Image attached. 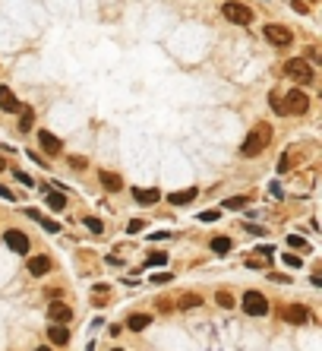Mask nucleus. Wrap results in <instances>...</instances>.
<instances>
[{
    "label": "nucleus",
    "instance_id": "nucleus-36",
    "mask_svg": "<svg viewBox=\"0 0 322 351\" xmlns=\"http://www.w3.org/2000/svg\"><path fill=\"white\" fill-rule=\"evenodd\" d=\"M114 351H123V348H114Z\"/></svg>",
    "mask_w": 322,
    "mask_h": 351
},
{
    "label": "nucleus",
    "instance_id": "nucleus-11",
    "mask_svg": "<svg viewBox=\"0 0 322 351\" xmlns=\"http://www.w3.org/2000/svg\"><path fill=\"white\" fill-rule=\"evenodd\" d=\"M98 177H101V187H104L108 193H117V190L123 187V180H120L117 174H114V171H101Z\"/></svg>",
    "mask_w": 322,
    "mask_h": 351
},
{
    "label": "nucleus",
    "instance_id": "nucleus-14",
    "mask_svg": "<svg viewBox=\"0 0 322 351\" xmlns=\"http://www.w3.org/2000/svg\"><path fill=\"white\" fill-rule=\"evenodd\" d=\"M51 269V260H48V256H32V260H29V272L32 275H45Z\"/></svg>",
    "mask_w": 322,
    "mask_h": 351
},
{
    "label": "nucleus",
    "instance_id": "nucleus-20",
    "mask_svg": "<svg viewBox=\"0 0 322 351\" xmlns=\"http://www.w3.org/2000/svg\"><path fill=\"white\" fill-rule=\"evenodd\" d=\"M212 250H215V253H227V250H231V237H215V241H212Z\"/></svg>",
    "mask_w": 322,
    "mask_h": 351
},
{
    "label": "nucleus",
    "instance_id": "nucleus-8",
    "mask_svg": "<svg viewBox=\"0 0 322 351\" xmlns=\"http://www.w3.org/2000/svg\"><path fill=\"white\" fill-rule=\"evenodd\" d=\"M38 142H41V149H45L48 155H60V152H63V142L57 139L54 133H48V130H41V133H38Z\"/></svg>",
    "mask_w": 322,
    "mask_h": 351
},
{
    "label": "nucleus",
    "instance_id": "nucleus-5",
    "mask_svg": "<svg viewBox=\"0 0 322 351\" xmlns=\"http://www.w3.org/2000/svg\"><path fill=\"white\" fill-rule=\"evenodd\" d=\"M221 13H224L231 23H237V26L253 23V10H250V7H243V4H237V0H227V4L221 7Z\"/></svg>",
    "mask_w": 322,
    "mask_h": 351
},
{
    "label": "nucleus",
    "instance_id": "nucleus-30",
    "mask_svg": "<svg viewBox=\"0 0 322 351\" xmlns=\"http://www.w3.org/2000/svg\"><path fill=\"white\" fill-rule=\"evenodd\" d=\"M288 168H291V152H288V155H284V158H281V164H278V171H281V174H284V171H288Z\"/></svg>",
    "mask_w": 322,
    "mask_h": 351
},
{
    "label": "nucleus",
    "instance_id": "nucleus-3",
    "mask_svg": "<svg viewBox=\"0 0 322 351\" xmlns=\"http://www.w3.org/2000/svg\"><path fill=\"white\" fill-rule=\"evenodd\" d=\"M281 111H284V114H307V111H310V98H307V92H300V89L288 92V95H284Z\"/></svg>",
    "mask_w": 322,
    "mask_h": 351
},
{
    "label": "nucleus",
    "instance_id": "nucleus-7",
    "mask_svg": "<svg viewBox=\"0 0 322 351\" xmlns=\"http://www.w3.org/2000/svg\"><path fill=\"white\" fill-rule=\"evenodd\" d=\"M4 241H7V247H10L13 253H29V237H26L23 231H7Z\"/></svg>",
    "mask_w": 322,
    "mask_h": 351
},
{
    "label": "nucleus",
    "instance_id": "nucleus-6",
    "mask_svg": "<svg viewBox=\"0 0 322 351\" xmlns=\"http://www.w3.org/2000/svg\"><path fill=\"white\" fill-rule=\"evenodd\" d=\"M265 38H269L272 45H278V48H288L294 42V35H291L288 26H265Z\"/></svg>",
    "mask_w": 322,
    "mask_h": 351
},
{
    "label": "nucleus",
    "instance_id": "nucleus-19",
    "mask_svg": "<svg viewBox=\"0 0 322 351\" xmlns=\"http://www.w3.org/2000/svg\"><path fill=\"white\" fill-rule=\"evenodd\" d=\"M284 317H288L291 323H303V320H307V307H288Z\"/></svg>",
    "mask_w": 322,
    "mask_h": 351
},
{
    "label": "nucleus",
    "instance_id": "nucleus-1",
    "mask_svg": "<svg viewBox=\"0 0 322 351\" xmlns=\"http://www.w3.org/2000/svg\"><path fill=\"white\" fill-rule=\"evenodd\" d=\"M269 142H272V127H269V123H256L253 130L246 133V139H243V146H240V155L256 158V155H262L265 149H269Z\"/></svg>",
    "mask_w": 322,
    "mask_h": 351
},
{
    "label": "nucleus",
    "instance_id": "nucleus-34",
    "mask_svg": "<svg viewBox=\"0 0 322 351\" xmlns=\"http://www.w3.org/2000/svg\"><path fill=\"white\" fill-rule=\"evenodd\" d=\"M0 196H4V199H13V193H10V190L4 187V183H0Z\"/></svg>",
    "mask_w": 322,
    "mask_h": 351
},
{
    "label": "nucleus",
    "instance_id": "nucleus-10",
    "mask_svg": "<svg viewBox=\"0 0 322 351\" xmlns=\"http://www.w3.org/2000/svg\"><path fill=\"white\" fill-rule=\"evenodd\" d=\"M0 108H4V111H10V114H16V111L23 108V101H19V98L13 95V92H10L7 86H0Z\"/></svg>",
    "mask_w": 322,
    "mask_h": 351
},
{
    "label": "nucleus",
    "instance_id": "nucleus-24",
    "mask_svg": "<svg viewBox=\"0 0 322 351\" xmlns=\"http://www.w3.org/2000/svg\"><path fill=\"white\" fill-rule=\"evenodd\" d=\"M284 263H288L291 269H300L303 266V260H300V256H294V253H284Z\"/></svg>",
    "mask_w": 322,
    "mask_h": 351
},
{
    "label": "nucleus",
    "instance_id": "nucleus-9",
    "mask_svg": "<svg viewBox=\"0 0 322 351\" xmlns=\"http://www.w3.org/2000/svg\"><path fill=\"white\" fill-rule=\"evenodd\" d=\"M48 317H51L54 323H70L73 310H70V304H63V301H54V304L48 307Z\"/></svg>",
    "mask_w": 322,
    "mask_h": 351
},
{
    "label": "nucleus",
    "instance_id": "nucleus-28",
    "mask_svg": "<svg viewBox=\"0 0 322 351\" xmlns=\"http://www.w3.org/2000/svg\"><path fill=\"white\" fill-rule=\"evenodd\" d=\"M142 228H145V225H142V221H139V218H133V221H130V228H126V231H130V234H139V231H142Z\"/></svg>",
    "mask_w": 322,
    "mask_h": 351
},
{
    "label": "nucleus",
    "instance_id": "nucleus-29",
    "mask_svg": "<svg viewBox=\"0 0 322 351\" xmlns=\"http://www.w3.org/2000/svg\"><path fill=\"white\" fill-rule=\"evenodd\" d=\"M152 282H155V285H164V282H170V275H167V272H155V275H152Z\"/></svg>",
    "mask_w": 322,
    "mask_h": 351
},
{
    "label": "nucleus",
    "instance_id": "nucleus-2",
    "mask_svg": "<svg viewBox=\"0 0 322 351\" xmlns=\"http://www.w3.org/2000/svg\"><path fill=\"white\" fill-rule=\"evenodd\" d=\"M284 76H291L294 82H300V86H307V82H313V67H310L307 60H300V57H294V60H288V64H284Z\"/></svg>",
    "mask_w": 322,
    "mask_h": 351
},
{
    "label": "nucleus",
    "instance_id": "nucleus-33",
    "mask_svg": "<svg viewBox=\"0 0 322 351\" xmlns=\"http://www.w3.org/2000/svg\"><path fill=\"white\" fill-rule=\"evenodd\" d=\"M199 218H202V221H215V218H218V212H215V209H212V212H202Z\"/></svg>",
    "mask_w": 322,
    "mask_h": 351
},
{
    "label": "nucleus",
    "instance_id": "nucleus-22",
    "mask_svg": "<svg viewBox=\"0 0 322 351\" xmlns=\"http://www.w3.org/2000/svg\"><path fill=\"white\" fill-rule=\"evenodd\" d=\"M164 263H167V253H152L145 260V266H164Z\"/></svg>",
    "mask_w": 322,
    "mask_h": 351
},
{
    "label": "nucleus",
    "instance_id": "nucleus-35",
    "mask_svg": "<svg viewBox=\"0 0 322 351\" xmlns=\"http://www.w3.org/2000/svg\"><path fill=\"white\" fill-rule=\"evenodd\" d=\"M35 351H51V348H35Z\"/></svg>",
    "mask_w": 322,
    "mask_h": 351
},
{
    "label": "nucleus",
    "instance_id": "nucleus-12",
    "mask_svg": "<svg viewBox=\"0 0 322 351\" xmlns=\"http://www.w3.org/2000/svg\"><path fill=\"white\" fill-rule=\"evenodd\" d=\"M48 336H51L54 345H67V342H70V329H63L60 323H54V326L48 329Z\"/></svg>",
    "mask_w": 322,
    "mask_h": 351
},
{
    "label": "nucleus",
    "instance_id": "nucleus-18",
    "mask_svg": "<svg viewBox=\"0 0 322 351\" xmlns=\"http://www.w3.org/2000/svg\"><path fill=\"white\" fill-rule=\"evenodd\" d=\"M19 111H23V117H19V130L29 133V130H32V123H35V111H32V108H26V105L19 108Z\"/></svg>",
    "mask_w": 322,
    "mask_h": 351
},
{
    "label": "nucleus",
    "instance_id": "nucleus-27",
    "mask_svg": "<svg viewBox=\"0 0 322 351\" xmlns=\"http://www.w3.org/2000/svg\"><path fill=\"white\" fill-rule=\"evenodd\" d=\"M288 244H291V247H300V250H307V241H303V237H297V234L288 237Z\"/></svg>",
    "mask_w": 322,
    "mask_h": 351
},
{
    "label": "nucleus",
    "instance_id": "nucleus-25",
    "mask_svg": "<svg viewBox=\"0 0 322 351\" xmlns=\"http://www.w3.org/2000/svg\"><path fill=\"white\" fill-rule=\"evenodd\" d=\"M224 206H227V209H243V206H246V199H243V196H234V199H227Z\"/></svg>",
    "mask_w": 322,
    "mask_h": 351
},
{
    "label": "nucleus",
    "instance_id": "nucleus-4",
    "mask_svg": "<svg viewBox=\"0 0 322 351\" xmlns=\"http://www.w3.org/2000/svg\"><path fill=\"white\" fill-rule=\"evenodd\" d=\"M240 307L250 313V317H265V313H269V301H265V294H259V291H246Z\"/></svg>",
    "mask_w": 322,
    "mask_h": 351
},
{
    "label": "nucleus",
    "instance_id": "nucleus-17",
    "mask_svg": "<svg viewBox=\"0 0 322 351\" xmlns=\"http://www.w3.org/2000/svg\"><path fill=\"white\" fill-rule=\"evenodd\" d=\"M133 196H136V202H142V206H152V202H158V190H133Z\"/></svg>",
    "mask_w": 322,
    "mask_h": 351
},
{
    "label": "nucleus",
    "instance_id": "nucleus-21",
    "mask_svg": "<svg viewBox=\"0 0 322 351\" xmlns=\"http://www.w3.org/2000/svg\"><path fill=\"white\" fill-rule=\"evenodd\" d=\"M85 228H89L92 234H101V231H104V225H101V218H85Z\"/></svg>",
    "mask_w": 322,
    "mask_h": 351
},
{
    "label": "nucleus",
    "instance_id": "nucleus-13",
    "mask_svg": "<svg viewBox=\"0 0 322 351\" xmlns=\"http://www.w3.org/2000/svg\"><path fill=\"white\" fill-rule=\"evenodd\" d=\"M196 199V187H189V190H180V193H170L167 202H174V206H186V202H193Z\"/></svg>",
    "mask_w": 322,
    "mask_h": 351
},
{
    "label": "nucleus",
    "instance_id": "nucleus-31",
    "mask_svg": "<svg viewBox=\"0 0 322 351\" xmlns=\"http://www.w3.org/2000/svg\"><path fill=\"white\" fill-rule=\"evenodd\" d=\"M16 177H19V180H23V183H26V187H35V180H32L29 174H23V171H16Z\"/></svg>",
    "mask_w": 322,
    "mask_h": 351
},
{
    "label": "nucleus",
    "instance_id": "nucleus-16",
    "mask_svg": "<svg viewBox=\"0 0 322 351\" xmlns=\"http://www.w3.org/2000/svg\"><path fill=\"white\" fill-rule=\"evenodd\" d=\"M45 202H48V209H54V212H63V209H67V196H63L60 190H57V193H48Z\"/></svg>",
    "mask_w": 322,
    "mask_h": 351
},
{
    "label": "nucleus",
    "instance_id": "nucleus-32",
    "mask_svg": "<svg viewBox=\"0 0 322 351\" xmlns=\"http://www.w3.org/2000/svg\"><path fill=\"white\" fill-rule=\"evenodd\" d=\"M193 304H199V298H189V294H186V298L180 301V307H193Z\"/></svg>",
    "mask_w": 322,
    "mask_h": 351
},
{
    "label": "nucleus",
    "instance_id": "nucleus-23",
    "mask_svg": "<svg viewBox=\"0 0 322 351\" xmlns=\"http://www.w3.org/2000/svg\"><path fill=\"white\" fill-rule=\"evenodd\" d=\"M41 228H45L48 234H57V231H60V225H57V221H51V218H45V215H41Z\"/></svg>",
    "mask_w": 322,
    "mask_h": 351
},
{
    "label": "nucleus",
    "instance_id": "nucleus-15",
    "mask_svg": "<svg viewBox=\"0 0 322 351\" xmlns=\"http://www.w3.org/2000/svg\"><path fill=\"white\" fill-rule=\"evenodd\" d=\"M148 323H152V317H148V313H133V317L126 320V329H133V332H142Z\"/></svg>",
    "mask_w": 322,
    "mask_h": 351
},
{
    "label": "nucleus",
    "instance_id": "nucleus-26",
    "mask_svg": "<svg viewBox=\"0 0 322 351\" xmlns=\"http://www.w3.org/2000/svg\"><path fill=\"white\" fill-rule=\"evenodd\" d=\"M218 304H221V307H234V298H231L227 291H218Z\"/></svg>",
    "mask_w": 322,
    "mask_h": 351
}]
</instances>
